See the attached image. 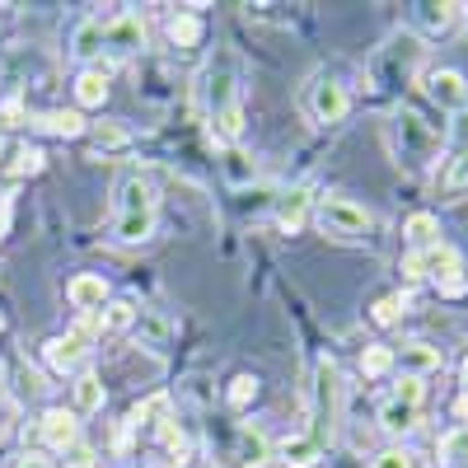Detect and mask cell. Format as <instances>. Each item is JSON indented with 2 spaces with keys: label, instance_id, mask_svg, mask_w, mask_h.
<instances>
[{
  "label": "cell",
  "instance_id": "6da1fadb",
  "mask_svg": "<svg viewBox=\"0 0 468 468\" xmlns=\"http://www.w3.org/2000/svg\"><path fill=\"white\" fill-rule=\"evenodd\" d=\"M197 103L207 117V132L216 145L234 150L244 136V85H239V61L234 52H216L207 61V70L197 75Z\"/></svg>",
  "mask_w": 468,
  "mask_h": 468
},
{
  "label": "cell",
  "instance_id": "7a4b0ae2",
  "mask_svg": "<svg viewBox=\"0 0 468 468\" xmlns=\"http://www.w3.org/2000/svg\"><path fill=\"white\" fill-rule=\"evenodd\" d=\"M154 220H160V192L141 169H127L112 187V239L136 249L154 239Z\"/></svg>",
  "mask_w": 468,
  "mask_h": 468
},
{
  "label": "cell",
  "instance_id": "3957f363",
  "mask_svg": "<svg viewBox=\"0 0 468 468\" xmlns=\"http://www.w3.org/2000/svg\"><path fill=\"white\" fill-rule=\"evenodd\" d=\"M342 417H346V384L333 356H319L314 384H309V436L319 445H333L342 436Z\"/></svg>",
  "mask_w": 468,
  "mask_h": 468
},
{
  "label": "cell",
  "instance_id": "277c9868",
  "mask_svg": "<svg viewBox=\"0 0 468 468\" xmlns=\"http://www.w3.org/2000/svg\"><path fill=\"white\" fill-rule=\"evenodd\" d=\"M388 150H394V160L403 169L426 174V169H436V160H441V132L431 122H421L417 112L399 108L394 122H388Z\"/></svg>",
  "mask_w": 468,
  "mask_h": 468
},
{
  "label": "cell",
  "instance_id": "5b68a950",
  "mask_svg": "<svg viewBox=\"0 0 468 468\" xmlns=\"http://www.w3.org/2000/svg\"><path fill=\"white\" fill-rule=\"evenodd\" d=\"M314 225L337 244H366L375 229V216L356 197H346V192H324L314 202Z\"/></svg>",
  "mask_w": 468,
  "mask_h": 468
},
{
  "label": "cell",
  "instance_id": "8992f818",
  "mask_svg": "<svg viewBox=\"0 0 468 468\" xmlns=\"http://www.w3.org/2000/svg\"><path fill=\"white\" fill-rule=\"evenodd\" d=\"M408 282H431L445 300H459L468 291V271H463V253L454 244H436L431 253H408L403 258Z\"/></svg>",
  "mask_w": 468,
  "mask_h": 468
},
{
  "label": "cell",
  "instance_id": "52a82bcc",
  "mask_svg": "<svg viewBox=\"0 0 468 468\" xmlns=\"http://www.w3.org/2000/svg\"><path fill=\"white\" fill-rule=\"evenodd\" d=\"M300 103H304V112H309V122H314V127H342L346 112H351L346 85L337 80V75H328V70H314V75H309Z\"/></svg>",
  "mask_w": 468,
  "mask_h": 468
},
{
  "label": "cell",
  "instance_id": "ba28073f",
  "mask_svg": "<svg viewBox=\"0 0 468 468\" xmlns=\"http://www.w3.org/2000/svg\"><path fill=\"white\" fill-rule=\"evenodd\" d=\"M421 403H426V384L421 379H399V388L379 408V431L394 436V441L412 436L421 426Z\"/></svg>",
  "mask_w": 468,
  "mask_h": 468
},
{
  "label": "cell",
  "instance_id": "9c48e42d",
  "mask_svg": "<svg viewBox=\"0 0 468 468\" xmlns=\"http://www.w3.org/2000/svg\"><path fill=\"white\" fill-rule=\"evenodd\" d=\"M90 356H94V333L80 328V324H75L70 333H61V337H48L43 342V361L57 375H85Z\"/></svg>",
  "mask_w": 468,
  "mask_h": 468
},
{
  "label": "cell",
  "instance_id": "30bf717a",
  "mask_svg": "<svg viewBox=\"0 0 468 468\" xmlns=\"http://www.w3.org/2000/svg\"><path fill=\"white\" fill-rule=\"evenodd\" d=\"M408 24L426 37V43H441V37H450V33H459V24H463V5L459 0H426V5H408Z\"/></svg>",
  "mask_w": 468,
  "mask_h": 468
},
{
  "label": "cell",
  "instance_id": "8fae6325",
  "mask_svg": "<svg viewBox=\"0 0 468 468\" xmlns=\"http://www.w3.org/2000/svg\"><path fill=\"white\" fill-rule=\"evenodd\" d=\"M421 90H426V99H431L441 112H450V117L468 108V80H463V70H454V66L421 70Z\"/></svg>",
  "mask_w": 468,
  "mask_h": 468
},
{
  "label": "cell",
  "instance_id": "7c38bea8",
  "mask_svg": "<svg viewBox=\"0 0 468 468\" xmlns=\"http://www.w3.org/2000/svg\"><path fill=\"white\" fill-rule=\"evenodd\" d=\"M103 52L108 57H136L145 52V19L132 10H112L103 24Z\"/></svg>",
  "mask_w": 468,
  "mask_h": 468
},
{
  "label": "cell",
  "instance_id": "4fadbf2b",
  "mask_svg": "<svg viewBox=\"0 0 468 468\" xmlns=\"http://www.w3.org/2000/svg\"><path fill=\"white\" fill-rule=\"evenodd\" d=\"M394 370H403V379H431V375H441L445 370V351L436 346V342H403V346H394Z\"/></svg>",
  "mask_w": 468,
  "mask_h": 468
},
{
  "label": "cell",
  "instance_id": "5bb4252c",
  "mask_svg": "<svg viewBox=\"0 0 468 468\" xmlns=\"http://www.w3.org/2000/svg\"><path fill=\"white\" fill-rule=\"evenodd\" d=\"M37 441H43L48 450L57 454H70L75 445H80V417H75L70 408H48L43 417H37Z\"/></svg>",
  "mask_w": 468,
  "mask_h": 468
},
{
  "label": "cell",
  "instance_id": "9a60e30c",
  "mask_svg": "<svg viewBox=\"0 0 468 468\" xmlns=\"http://www.w3.org/2000/svg\"><path fill=\"white\" fill-rule=\"evenodd\" d=\"M66 300L80 309V314H99V309L112 300V291H108L103 277H94V271H80V277L66 282Z\"/></svg>",
  "mask_w": 468,
  "mask_h": 468
},
{
  "label": "cell",
  "instance_id": "2e32d148",
  "mask_svg": "<svg viewBox=\"0 0 468 468\" xmlns=\"http://www.w3.org/2000/svg\"><path fill=\"white\" fill-rule=\"evenodd\" d=\"M271 459H277L282 468H314L324 459V445L309 436V431L304 436H286V441L271 445Z\"/></svg>",
  "mask_w": 468,
  "mask_h": 468
},
{
  "label": "cell",
  "instance_id": "e0dca14e",
  "mask_svg": "<svg viewBox=\"0 0 468 468\" xmlns=\"http://www.w3.org/2000/svg\"><path fill=\"white\" fill-rule=\"evenodd\" d=\"M85 136L94 141V154H90V160H99V154H127V150L136 145L132 127L112 122V117H103V122H90V132H85Z\"/></svg>",
  "mask_w": 468,
  "mask_h": 468
},
{
  "label": "cell",
  "instance_id": "ac0fdd59",
  "mask_svg": "<svg viewBox=\"0 0 468 468\" xmlns=\"http://www.w3.org/2000/svg\"><path fill=\"white\" fill-rule=\"evenodd\" d=\"M309 207H314L309 187H291V192H282V197H277V207H271V220H277L282 234H295L309 220Z\"/></svg>",
  "mask_w": 468,
  "mask_h": 468
},
{
  "label": "cell",
  "instance_id": "d6986e66",
  "mask_svg": "<svg viewBox=\"0 0 468 468\" xmlns=\"http://www.w3.org/2000/svg\"><path fill=\"white\" fill-rule=\"evenodd\" d=\"M403 244H408V253H431L436 244H445L441 239V220L431 211H412L403 220Z\"/></svg>",
  "mask_w": 468,
  "mask_h": 468
},
{
  "label": "cell",
  "instance_id": "ffe728a7",
  "mask_svg": "<svg viewBox=\"0 0 468 468\" xmlns=\"http://www.w3.org/2000/svg\"><path fill=\"white\" fill-rule=\"evenodd\" d=\"M103 24L108 15H85L70 33V57L75 61H90V57H103Z\"/></svg>",
  "mask_w": 468,
  "mask_h": 468
},
{
  "label": "cell",
  "instance_id": "44dd1931",
  "mask_svg": "<svg viewBox=\"0 0 468 468\" xmlns=\"http://www.w3.org/2000/svg\"><path fill=\"white\" fill-rule=\"evenodd\" d=\"M75 103L80 108H103L108 103V66H85L75 75Z\"/></svg>",
  "mask_w": 468,
  "mask_h": 468
},
{
  "label": "cell",
  "instance_id": "7402d4cb",
  "mask_svg": "<svg viewBox=\"0 0 468 468\" xmlns=\"http://www.w3.org/2000/svg\"><path fill=\"white\" fill-rule=\"evenodd\" d=\"M70 394H75V417H90V412H103V403H108V394H103V379L94 375V370H85V375H75V384H70Z\"/></svg>",
  "mask_w": 468,
  "mask_h": 468
},
{
  "label": "cell",
  "instance_id": "603a6c76",
  "mask_svg": "<svg viewBox=\"0 0 468 468\" xmlns=\"http://www.w3.org/2000/svg\"><path fill=\"white\" fill-rule=\"evenodd\" d=\"M165 33H169V43H174L178 52L202 48V15H197V10H178V15H169Z\"/></svg>",
  "mask_w": 468,
  "mask_h": 468
},
{
  "label": "cell",
  "instance_id": "cb8c5ba5",
  "mask_svg": "<svg viewBox=\"0 0 468 468\" xmlns=\"http://www.w3.org/2000/svg\"><path fill=\"white\" fill-rule=\"evenodd\" d=\"M33 127H37V132H48V136H66V141L90 132V122H85V117H80V112H66V108L37 112V117H33Z\"/></svg>",
  "mask_w": 468,
  "mask_h": 468
},
{
  "label": "cell",
  "instance_id": "d4e9b609",
  "mask_svg": "<svg viewBox=\"0 0 468 468\" xmlns=\"http://www.w3.org/2000/svg\"><path fill=\"white\" fill-rule=\"evenodd\" d=\"M132 328L141 333V346H165V342L174 337V324L160 314V309H150V304L136 309V324H132Z\"/></svg>",
  "mask_w": 468,
  "mask_h": 468
},
{
  "label": "cell",
  "instance_id": "484cf974",
  "mask_svg": "<svg viewBox=\"0 0 468 468\" xmlns=\"http://www.w3.org/2000/svg\"><path fill=\"white\" fill-rule=\"evenodd\" d=\"M271 459V441L258 431L253 421H244L239 426V468H262Z\"/></svg>",
  "mask_w": 468,
  "mask_h": 468
},
{
  "label": "cell",
  "instance_id": "4316f807",
  "mask_svg": "<svg viewBox=\"0 0 468 468\" xmlns=\"http://www.w3.org/2000/svg\"><path fill=\"white\" fill-rule=\"evenodd\" d=\"M136 324V304L132 300H108L103 309H99V333L108 337V333H127Z\"/></svg>",
  "mask_w": 468,
  "mask_h": 468
},
{
  "label": "cell",
  "instance_id": "83f0119b",
  "mask_svg": "<svg viewBox=\"0 0 468 468\" xmlns=\"http://www.w3.org/2000/svg\"><path fill=\"white\" fill-rule=\"evenodd\" d=\"M441 145H445V154H450V160H463V154H468V108H463V112H454L450 122H445V132H441Z\"/></svg>",
  "mask_w": 468,
  "mask_h": 468
},
{
  "label": "cell",
  "instance_id": "f1b7e54d",
  "mask_svg": "<svg viewBox=\"0 0 468 468\" xmlns=\"http://www.w3.org/2000/svg\"><path fill=\"white\" fill-rule=\"evenodd\" d=\"M388 370H394V346H366L361 351V375L366 379H379Z\"/></svg>",
  "mask_w": 468,
  "mask_h": 468
},
{
  "label": "cell",
  "instance_id": "f546056e",
  "mask_svg": "<svg viewBox=\"0 0 468 468\" xmlns=\"http://www.w3.org/2000/svg\"><path fill=\"white\" fill-rule=\"evenodd\" d=\"M10 370H15V394H19V399H43V394H48L43 375H37V370H28L24 361H10Z\"/></svg>",
  "mask_w": 468,
  "mask_h": 468
},
{
  "label": "cell",
  "instance_id": "4dcf8cb0",
  "mask_svg": "<svg viewBox=\"0 0 468 468\" xmlns=\"http://www.w3.org/2000/svg\"><path fill=\"white\" fill-rule=\"evenodd\" d=\"M403 314H408V300H403V295H384V300H375V309H370V319H375L379 328H394Z\"/></svg>",
  "mask_w": 468,
  "mask_h": 468
},
{
  "label": "cell",
  "instance_id": "1f68e13d",
  "mask_svg": "<svg viewBox=\"0 0 468 468\" xmlns=\"http://www.w3.org/2000/svg\"><path fill=\"white\" fill-rule=\"evenodd\" d=\"M370 468H421V459L408 445H388V450L370 454Z\"/></svg>",
  "mask_w": 468,
  "mask_h": 468
},
{
  "label": "cell",
  "instance_id": "d6a6232c",
  "mask_svg": "<svg viewBox=\"0 0 468 468\" xmlns=\"http://www.w3.org/2000/svg\"><path fill=\"white\" fill-rule=\"evenodd\" d=\"M441 192H445V197H463V192H468V154H463V160H450V165H445Z\"/></svg>",
  "mask_w": 468,
  "mask_h": 468
},
{
  "label": "cell",
  "instance_id": "836d02e7",
  "mask_svg": "<svg viewBox=\"0 0 468 468\" xmlns=\"http://www.w3.org/2000/svg\"><path fill=\"white\" fill-rule=\"evenodd\" d=\"M225 399H229V408H249L258 399V375H234L229 388H225Z\"/></svg>",
  "mask_w": 468,
  "mask_h": 468
},
{
  "label": "cell",
  "instance_id": "e575fe53",
  "mask_svg": "<svg viewBox=\"0 0 468 468\" xmlns=\"http://www.w3.org/2000/svg\"><path fill=\"white\" fill-rule=\"evenodd\" d=\"M436 450H441V463H459V459H468V426H454V431H450Z\"/></svg>",
  "mask_w": 468,
  "mask_h": 468
},
{
  "label": "cell",
  "instance_id": "d590c367",
  "mask_svg": "<svg viewBox=\"0 0 468 468\" xmlns=\"http://www.w3.org/2000/svg\"><path fill=\"white\" fill-rule=\"evenodd\" d=\"M43 160H48V154L37 150V145H19V150H15V165H10V169H15V174H43Z\"/></svg>",
  "mask_w": 468,
  "mask_h": 468
},
{
  "label": "cell",
  "instance_id": "8d00e7d4",
  "mask_svg": "<svg viewBox=\"0 0 468 468\" xmlns=\"http://www.w3.org/2000/svg\"><path fill=\"white\" fill-rule=\"evenodd\" d=\"M19 122H24V103L5 99V103H0V127H19Z\"/></svg>",
  "mask_w": 468,
  "mask_h": 468
},
{
  "label": "cell",
  "instance_id": "74e56055",
  "mask_svg": "<svg viewBox=\"0 0 468 468\" xmlns=\"http://www.w3.org/2000/svg\"><path fill=\"white\" fill-rule=\"evenodd\" d=\"M15 468H57V463H52V459H48V454H43V450H24V454H19V463H15Z\"/></svg>",
  "mask_w": 468,
  "mask_h": 468
},
{
  "label": "cell",
  "instance_id": "f35d334b",
  "mask_svg": "<svg viewBox=\"0 0 468 468\" xmlns=\"http://www.w3.org/2000/svg\"><path fill=\"white\" fill-rule=\"evenodd\" d=\"M94 459H99V454H94V450H90L85 441H80V445L70 450V468H94Z\"/></svg>",
  "mask_w": 468,
  "mask_h": 468
},
{
  "label": "cell",
  "instance_id": "ab89813d",
  "mask_svg": "<svg viewBox=\"0 0 468 468\" xmlns=\"http://www.w3.org/2000/svg\"><path fill=\"white\" fill-rule=\"evenodd\" d=\"M225 169H229L234 178H249V165H244V154H239V150H225Z\"/></svg>",
  "mask_w": 468,
  "mask_h": 468
},
{
  "label": "cell",
  "instance_id": "60d3db41",
  "mask_svg": "<svg viewBox=\"0 0 468 468\" xmlns=\"http://www.w3.org/2000/svg\"><path fill=\"white\" fill-rule=\"evenodd\" d=\"M5 225H10V197L0 192V234H5Z\"/></svg>",
  "mask_w": 468,
  "mask_h": 468
},
{
  "label": "cell",
  "instance_id": "b9f144b4",
  "mask_svg": "<svg viewBox=\"0 0 468 468\" xmlns=\"http://www.w3.org/2000/svg\"><path fill=\"white\" fill-rule=\"evenodd\" d=\"M454 412H459V417H468V394H463V399L454 403Z\"/></svg>",
  "mask_w": 468,
  "mask_h": 468
},
{
  "label": "cell",
  "instance_id": "7bdbcfd3",
  "mask_svg": "<svg viewBox=\"0 0 468 468\" xmlns=\"http://www.w3.org/2000/svg\"><path fill=\"white\" fill-rule=\"evenodd\" d=\"M459 28H463V33H468V5H463V24H459Z\"/></svg>",
  "mask_w": 468,
  "mask_h": 468
},
{
  "label": "cell",
  "instance_id": "ee69618b",
  "mask_svg": "<svg viewBox=\"0 0 468 468\" xmlns=\"http://www.w3.org/2000/svg\"><path fill=\"white\" fill-rule=\"evenodd\" d=\"M0 154H5V141H0Z\"/></svg>",
  "mask_w": 468,
  "mask_h": 468
}]
</instances>
